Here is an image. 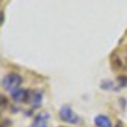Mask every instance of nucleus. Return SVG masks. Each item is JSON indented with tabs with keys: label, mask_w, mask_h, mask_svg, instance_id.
Segmentation results:
<instances>
[{
	"label": "nucleus",
	"mask_w": 127,
	"mask_h": 127,
	"mask_svg": "<svg viewBox=\"0 0 127 127\" xmlns=\"http://www.w3.org/2000/svg\"><path fill=\"white\" fill-rule=\"evenodd\" d=\"M3 22H4V13L0 10V26L3 24Z\"/></svg>",
	"instance_id": "nucleus-10"
},
{
	"label": "nucleus",
	"mask_w": 127,
	"mask_h": 127,
	"mask_svg": "<svg viewBox=\"0 0 127 127\" xmlns=\"http://www.w3.org/2000/svg\"><path fill=\"white\" fill-rule=\"evenodd\" d=\"M22 81H23V79H22V76H20L19 74L10 72V74H8V75L4 78L3 87L8 92H13V90H15V89H18L20 87Z\"/></svg>",
	"instance_id": "nucleus-2"
},
{
	"label": "nucleus",
	"mask_w": 127,
	"mask_h": 127,
	"mask_svg": "<svg viewBox=\"0 0 127 127\" xmlns=\"http://www.w3.org/2000/svg\"><path fill=\"white\" fill-rule=\"evenodd\" d=\"M42 99H43V93L42 92H39V90H28L26 103L31 104L33 108H38L41 105V103H42Z\"/></svg>",
	"instance_id": "nucleus-3"
},
{
	"label": "nucleus",
	"mask_w": 127,
	"mask_h": 127,
	"mask_svg": "<svg viewBox=\"0 0 127 127\" xmlns=\"http://www.w3.org/2000/svg\"><path fill=\"white\" fill-rule=\"evenodd\" d=\"M48 118H50V113L42 112V113L37 114L36 117H34L33 122H32V125H31V127H43V126H47L46 123H47Z\"/></svg>",
	"instance_id": "nucleus-4"
},
{
	"label": "nucleus",
	"mask_w": 127,
	"mask_h": 127,
	"mask_svg": "<svg viewBox=\"0 0 127 127\" xmlns=\"http://www.w3.org/2000/svg\"><path fill=\"white\" fill-rule=\"evenodd\" d=\"M94 125L97 127H112V121L108 116L105 114H98L94 118Z\"/></svg>",
	"instance_id": "nucleus-6"
},
{
	"label": "nucleus",
	"mask_w": 127,
	"mask_h": 127,
	"mask_svg": "<svg viewBox=\"0 0 127 127\" xmlns=\"http://www.w3.org/2000/svg\"><path fill=\"white\" fill-rule=\"evenodd\" d=\"M27 94H28V90H24L22 88H18L13 92H10V95H12V99L17 103H23L26 102L27 99Z\"/></svg>",
	"instance_id": "nucleus-5"
},
{
	"label": "nucleus",
	"mask_w": 127,
	"mask_h": 127,
	"mask_svg": "<svg viewBox=\"0 0 127 127\" xmlns=\"http://www.w3.org/2000/svg\"><path fill=\"white\" fill-rule=\"evenodd\" d=\"M118 81H120V85L121 87H126L127 85V76H120L118 78Z\"/></svg>",
	"instance_id": "nucleus-8"
},
{
	"label": "nucleus",
	"mask_w": 127,
	"mask_h": 127,
	"mask_svg": "<svg viewBox=\"0 0 127 127\" xmlns=\"http://www.w3.org/2000/svg\"><path fill=\"white\" fill-rule=\"evenodd\" d=\"M6 125H8V126H10V125H12V123H10V121H9V120L4 121L3 123H0V127H6Z\"/></svg>",
	"instance_id": "nucleus-9"
},
{
	"label": "nucleus",
	"mask_w": 127,
	"mask_h": 127,
	"mask_svg": "<svg viewBox=\"0 0 127 127\" xmlns=\"http://www.w3.org/2000/svg\"><path fill=\"white\" fill-rule=\"evenodd\" d=\"M43 127H47V126H43Z\"/></svg>",
	"instance_id": "nucleus-12"
},
{
	"label": "nucleus",
	"mask_w": 127,
	"mask_h": 127,
	"mask_svg": "<svg viewBox=\"0 0 127 127\" xmlns=\"http://www.w3.org/2000/svg\"><path fill=\"white\" fill-rule=\"evenodd\" d=\"M60 127H66V126H60Z\"/></svg>",
	"instance_id": "nucleus-11"
},
{
	"label": "nucleus",
	"mask_w": 127,
	"mask_h": 127,
	"mask_svg": "<svg viewBox=\"0 0 127 127\" xmlns=\"http://www.w3.org/2000/svg\"><path fill=\"white\" fill-rule=\"evenodd\" d=\"M8 105V99L4 97V95L0 94V108H5Z\"/></svg>",
	"instance_id": "nucleus-7"
},
{
	"label": "nucleus",
	"mask_w": 127,
	"mask_h": 127,
	"mask_svg": "<svg viewBox=\"0 0 127 127\" xmlns=\"http://www.w3.org/2000/svg\"><path fill=\"white\" fill-rule=\"evenodd\" d=\"M59 116H60V120L66 122V123H70V125H76L80 122V118L79 116L72 111V108L70 105H62L60 108V112H59Z\"/></svg>",
	"instance_id": "nucleus-1"
}]
</instances>
